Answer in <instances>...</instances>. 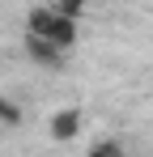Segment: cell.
Wrapping results in <instances>:
<instances>
[{"label":"cell","instance_id":"obj_1","mask_svg":"<svg viewBox=\"0 0 153 157\" xmlns=\"http://www.w3.org/2000/svg\"><path fill=\"white\" fill-rule=\"evenodd\" d=\"M26 30H34V34L51 38V43L64 47V51H73L76 38H81V21L68 17V13H60L55 4H34V9L26 13Z\"/></svg>","mask_w":153,"mask_h":157},{"label":"cell","instance_id":"obj_2","mask_svg":"<svg viewBox=\"0 0 153 157\" xmlns=\"http://www.w3.org/2000/svg\"><path fill=\"white\" fill-rule=\"evenodd\" d=\"M22 51H26V59H30V64H38V68H64V59H68V51H64V47H55L51 38L34 34V30H26Z\"/></svg>","mask_w":153,"mask_h":157},{"label":"cell","instance_id":"obj_3","mask_svg":"<svg viewBox=\"0 0 153 157\" xmlns=\"http://www.w3.org/2000/svg\"><path fill=\"white\" fill-rule=\"evenodd\" d=\"M81 128H85V110H81V106H64V110H55V115L47 119V136L55 140V144L76 140Z\"/></svg>","mask_w":153,"mask_h":157},{"label":"cell","instance_id":"obj_4","mask_svg":"<svg viewBox=\"0 0 153 157\" xmlns=\"http://www.w3.org/2000/svg\"><path fill=\"white\" fill-rule=\"evenodd\" d=\"M22 106L17 102H9V98H0V128H22Z\"/></svg>","mask_w":153,"mask_h":157},{"label":"cell","instance_id":"obj_5","mask_svg":"<svg viewBox=\"0 0 153 157\" xmlns=\"http://www.w3.org/2000/svg\"><path fill=\"white\" fill-rule=\"evenodd\" d=\"M119 157L124 153V144H119V140H115V136H102V140H94V144H89V157Z\"/></svg>","mask_w":153,"mask_h":157},{"label":"cell","instance_id":"obj_6","mask_svg":"<svg viewBox=\"0 0 153 157\" xmlns=\"http://www.w3.org/2000/svg\"><path fill=\"white\" fill-rule=\"evenodd\" d=\"M51 4H55L60 13H68V17H76V21H81V17H85V9H89V0H51Z\"/></svg>","mask_w":153,"mask_h":157}]
</instances>
